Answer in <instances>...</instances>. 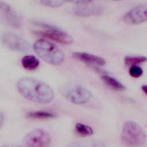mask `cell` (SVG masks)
Masks as SVG:
<instances>
[{
    "mask_svg": "<svg viewBox=\"0 0 147 147\" xmlns=\"http://www.w3.org/2000/svg\"><path fill=\"white\" fill-rule=\"evenodd\" d=\"M17 88L24 98L36 103L47 105L54 98L52 88L46 83L34 78H20L17 81Z\"/></svg>",
    "mask_w": 147,
    "mask_h": 147,
    "instance_id": "obj_1",
    "label": "cell"
},
{
    "mask_svg": "<svg viewBox=\"0 0 147 147\" xmlns=\"http://www.w3.org/2000/svg\"><path fill=\"white\" fill-rule=\"evenodd\" d=\"M146 140L144 129L137 123L127 121L122 125L121 141L126 147H143Z\"/></svg>",
    "mask_w": 147,
    "mask_h": 147,
    "instance_id": "obj_2",
    "label": "cell"
},
{
    "mask_svg": "<svg viewBox=\"0 0 147 147\" xmlns=\"http://www.w3.org/2000/svg\"><path fill=\"white\" fill-rule=\"evenodd\" d=\"M32 47L36 53L48 64L59 65L64 60L63 52L55 44L45 39L37 40Z\"/></svg>",
    "mask_w": 147,
    "mask_h": 147,
    "instance_id": "obj_3",
    "label": "cell"
},
{
    "mask_svg": "<svg viewBox=\"0 0 147 147\" xmlns=\"http://www.w3.org/2000/svg\"><path fill=\"white\" fill-rule=\"evenodd\" d=\"M59 91L68 101L75 105L85 104L91 98V91L86 87L76 83L64 84L60 87Z\"/></svg>",
    "mask_w": 147,
    "mask_h": 147,
    "instance_id": "obj_4",
    "label": "cell"
},
{
    "mask_svg": "<svg viewBox=\"0 0 147 147\" xmlns=\"http://www.w3.org/2000/svg\"><path fill=\"white\" fill-rule=\"evenodd\" d=\"M33 23L41 28L36 33L45 38L66 45H70L74 42L72 37L69 33L54 25L36 20L33 21Z\"/></svg>",
    "mask_w": 147,
    "mask_h": 147,
    "instance_id": "obj_5",
    "label": "cell"
},
{
    "mask_svg": "<svg viewBox=\"0 0 147 147\" xmlns=\"http://www.w3.org/2000/svg\"><path fill=\"white\" fill-rule=\"evenodd\" d=\"M1 41L7 48L16 52H28L33 48L28 40L18 34L11 32H6L3 33L1 36Z\"/></svg>",
    "mask_w": 147,
    "mask_h": 147,
    "instance_id": "obj_6",
    "label": "cell"
},
{
    "mask_svg": "<svg viewBox=\"0 0 147 147\" xmlns=\"http://www.w3.org/2000/svg\"><path fill=\"white\" fill-rule=\"evenodd\" d=\"M52 142L51 134L41 129L28 132L24 138L22 147H49Z\"/></svg>",
    "mask_w": 147,
    "mask_h": 147,
    "instance_id": "obj_7",
    "label": "cell"
},
{
    "mask_svg": "<svg viewBox=\"0 0 147 147\" xmlns=\"http://www.w3.org/2000/svg\"><path fill=\"white\" fill-rule=\"evenodd\" d=\"M0 22L14 28H20L21 17L17 11L7 3L0 1Z\"/></svg>",
    "mask_w": 147,
    "mask_h": 147,
    "instance_id": "obj_8",
    "label": "cell"
},
{
    "mask_svg": "<svg viewBox=\"0 0 147 147\" xmlns=\"http://www.w3.org/2000/svg\"><path fill=\"white\" fill-rule=\"evenodd\" d=\"M74 7V13L79 17H86L101 16L104 13L103 7L92 1H76Z\"/></svg>",
    "mask_w": 147,
    "mask_h": 147,
    "instance_id": "obj_9",
    "label": "cell"
},
{
    "mask_svg": "<svg viewBox=\"0 0 147 147\" xmlns=\"http://www.w3.org/2000/svg\"><path fill=\"white\" fill-rule=\"evenodd\" d=\"M147 19L146 5H139L127 11L124 16L123 21L129 25H138Z\"/></svg>",
    "mask_w": 147,
    "mask_h": 147,
    "instance_id": "obj_10",
    "label": "cell"
},
{
    "mask_svg": "<svg viewBox=\"0 0 147 147\" xmlns=\"http://www.w3.org/2000/svg\"><path fill=\"white\" fill-rule=\"evenodd\" d=\"M72 56L80 61L95 66H103L106 63L105 60L102 57L84 52H74Z\"/></svg>",
    "mask_w": 147,
    "mask_h": 147,
    "instance_id": "obj_11",
    "label": "cell"
},
{
    "mask_svg": "<svg viewBox=\"0 0 147 147\" xmlns=\"http://www.w3.org/2000/svg\"><path fill=\"white\" fill-rule=\"evenodd\" d=\"M101 79L107 86L114 90L123 91L126 89V87L123 84L110 75L103 74L101 76Z\"/></svg>",
    "mask_w": 147,
    "mask_h": 147,
    "instance_id": "obj_12",
    "label": "cell"
},
{
    "mask_svg": "<svg viewBox=\"0 0 147 147\" xmlns=\"http://www.w3.org/2000/svg\"><path fill=\"white\" fill-rule=\"evenodd\" d=\"M21 65L22 67L28 71H33L36 69L39 65L40 61L33 55H26L21 59Z\"/></svg>",
    "mask_w": 147,
    "mask_h": 147,
    "instance_id": "obj_13",
    "label": "cell"
},
{
    "mask_svg": "<svg viewBox=\"0 0 147 147\" xmlns=\"http://www.w3.org/2000/svg\"><path fill=\"white\" fill-rule=\"evenodd\" d=\"M27 117L31 119H48L56 117V114L49 111L36 110L29 111L26 114Z\"/></svg>",
    "mask_w": 147,
    "mask_h": 147,
    "instance_id": "obj_14",
    "label": "cell"
},
{
    "mask_svg": "<svg viewBox=\"0 0 147 147\" xmlns=\"http://www.w3.org/2000/svg\"><path fill=\"white\" fill-rule=\"evenodd\" d=\"M75 130L77 134L82 137H90L94 134V130L90 126L81 122L76 123Z\"/></svg>",
    "mask_w": 147,
    "mask_h": 147,
    "instance_id": "obj_15",
    "label": "cell"
},
{
    "mask_svg": "<svg viewBox=\"0 0 147 147\" xmlns=\"http://www.w3.org/2000/svg\"><path fill=\"white\" fill-rule=\"evenodd\" d=\"M125 64L127 66L138 65L140 64L144 63L146 61V57L144 56H126L125 59Z\"/></svg>",
    "mask_w": 147,
    "mask_h": 147,
    "instance_id": "obj_16",
    "label": "cell"
},
{
    "mask_svg": "<svg viewBox=\"0 0 147 147\" xmlns=\"http://www.w3.org/2000/svg\"><path fill=\"white\" fill-rule=\"evenodd\" d=\"M68 147H106V145L103 142L98 141L75 142L69 145Z\"/></svg>",
    "mask_w": 147,
    "mask_h": 147,
    "instance_id": "obj_17",
    "label": "cell"
},
{
    "mask_svg": "<svg viewBox=\"0 0 147 147\" xmlns=\"http://www.w3.org/2000/svg\"><path fill=\"white\" fill-rule=\"evenodd\" d=\"M42 5L52 7V8H58L61 6L63 3L64 1H51V0H44L40 1L39 2Z\"/></svg>",
    "mask_w": 147,
    "mask_h": 147,
    "instance_id": "obj_18",
    "label": "cell"
},
{
    "mask_svg": "<svg viewBox=\"0 0 147 147\" xmlns=\"http://www.w3.org/2000/svg\"><path fill=\"white\" fill-rule=\"evenodd\" d=\"M130 75L134 78H138L142 76L143 74V70L138 65H133L130 67L129 71Z\"/></svg>",
    "mask_w": 147,
    "mask_h": 147,
    "instance_id": "obj_19",
    "label": "cell"
},
{
    "mask_svg": "<svg viewBox=\"0 0 147 147\" xmlns=\"http://www.w3.org/2000/svg\"><path fill=\"white\" fill-rule=\"evenodd\" d=\"M4 115L2 113H0V129L3 125V123L4 122Z\"/></svg>",
    "mask_w": 147,
    "mask_h": 147,
    "instance_id": "obj_20",
    "label": "cell"
},
{
    "mask_svg": "<svg viewBox=\"0 0 147 147\" xmlns=\"http://www.w3.org/2000/svg\"><path fill=\"white\" fill-rule=\"evenodd\" d=\"M2 147H22V146H19L18 145H6Z\"/></svg>",
    "mask_w": 147,
    "mask_h": 147,
    "instance_id": "obj_21",
    "label": "cell"
},
{
    "mask_svg": "<svg viewBox=\"0 0 147 147\" xmlns=\"http://www.w3.org/2000/svg\"><path fill=\"white\" fill-rule=\"evenodd\" d=\"M142 90L144 89V92L145 93L146 92V86H145V85H144V86H143L142 87Z\"/></svg>",
    "mask_w": 147,
    "mask_h": 147,
    "instance_id": "obj_22",
    "label": "cell"
}]
</instances>
